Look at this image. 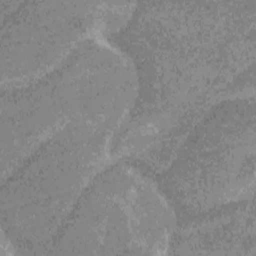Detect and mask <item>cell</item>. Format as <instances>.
<instances>
[{"mask_svg":"<svg viewBox=\"0 0 256 256\" xmlns=\"http://www.w3.org/2000/svg\"><path fill=\"white\" fill-rule=\"evenodd\" d=\"M235 3H150L130 27L135 57L171 100L192 97L238 71L249 54L247 7Z\"/></svg>","mask_w":256,"mask_h":256,"instance_id":"7a4b0ae2","label":"cell"},{"mask_svg":"<svg viewBox=\"0 0 256 256\" xmlns=\"http://www.w3.org/2000/svg\"><path fill=\"white\" fill-rule=\"evenodd\" d=\"M255 178V103L217 105L190 132L168 172L171 194L200 211L247 195Z\"/></svg>","mask_w":256,"mask_h":256,"instance_id":"5b68a950","label":"cell"},{"mask_svg":"<svg viewBox=\"0 0 256 256\" xmlns=\"http://www.w3.org/2000/svg\"><path fill=\"white\" fill-rule=\"evenodd\" d=\"M137 90L133 64L117 50L91 38L41 77L2 87V179L77 117L122 120L133 105Z\"/></svg>","mask_w":256,"mask_h":256,"instance_id":"6da1fadb","label":"cell"},{"mask_svg":"<svg viewBox=\"0 0 256 256\" xmlns=\"http://www.w3.org/2000/svg\"><path fill=\"white\" fill-rule=\"evenodd\" d=\"M119 120L75 118L34 149L1 189L3 234L15 245L53 242L82 192L103 163Z\"/></svg>","mask_w":256,"mask_h":256,"instance_id":"3957f363","label":"cell"},{"mask_svg":"<svg viewBox=\"0 0 256 256\" xmlns=\"http://www.w3.org/2000/svg\"><path fill=\"white\" fill-rule=\"evenodd\" d=\"M126 3L45 1L21 3L3 20L2 85L35 80L60 64L101 25L122 23Z\"/></svg>","mask_w":256,"mask_h":256,"instance_id":"8992f818","label":"cell"},{"mask_svg":"<svg viewBox=\"0 0 256 256\" xmlns=\"http://www.w3.org/2000/svg\"><path fill=\"white\" fill-rule=\"evenodd\" d=\"M176 219L157 185L125 163L97 173L58 231L62 254H160Z\"/></svg>","mask_w":256,"mask_h":256,"instance_id":"277c9868","label":"cell"}]
</instances>
